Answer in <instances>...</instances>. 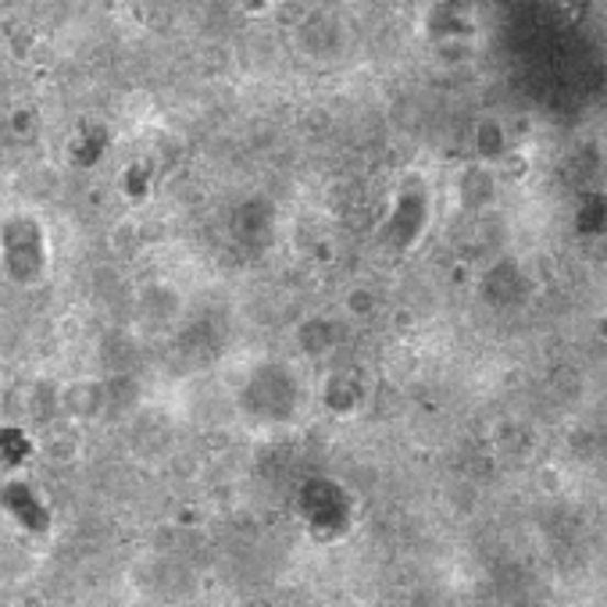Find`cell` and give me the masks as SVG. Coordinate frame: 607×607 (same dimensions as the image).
<instances>
[{"label": "cell", "mask_w": 607, "mask_h": 607, "mask_svg": "<svg viewBox=\"0 0 607 607\" xmlns=\"http://www.w3.org/2000/svg\"><path fill=\"white\" fill-rule=\"evenodd\" d=\"M375 297L372 294H365V290H354V294H346V311L351 314H357V318H368L372 311H375V304H372Z\"/></svg>", "instance_id": "cell-1"}]
</instances>
